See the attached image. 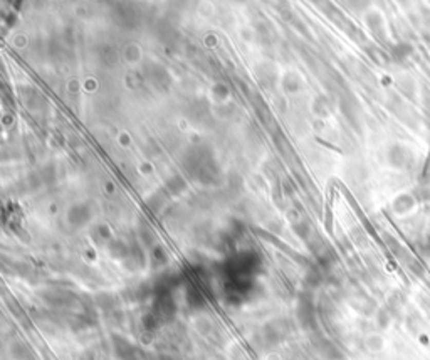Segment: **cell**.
<instances>
[{
  "label": "cell",
  "instance_id": "7a4b0ae2",
  "mask_svg": "<svg viewBox=\"0 0 430 360\" xmlns=\"http://www.w3.org/2000/svg\"><path fill=\"white\" fill-rule=\"evenodd\" d=\"M428 170H430V167H428Z\"/></svg>",
  "mask_w": 430,
  "mask_h": 360
},
{
  "label": "cell",
  "instance_id": "6da1fadb",
  "mask_svg": "<svg viewBox=\"0 0 430 360\" xmlns=\"http://www.w3.org/2000/svg\"><path fill=\"white\" fill-rule=\"evenodd\" d=\"M422 253L425 254V256H430V236H427V238L423 239V243H422Z\"/></svg>",
  "mask_w": 430,
  "mask_h": 360
}]
</instances>
